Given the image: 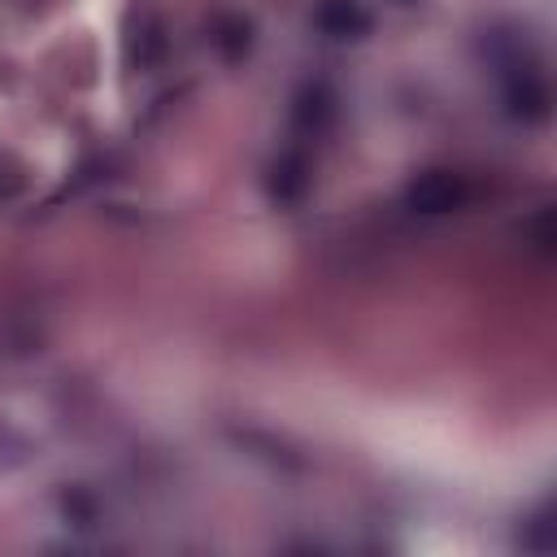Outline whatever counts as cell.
Masks as SVG:
<instances>
[{
  "label": "cell",
  "instance_id": "cell-4",
  "mask_svg": "<svg viewBox=\"0 0 557 557\" xmlns=\"http://www.w3.org/2000/svg\"><path fill=\"white\" fill-rule=\"evenodd\" d=\"M305 187H309V161H305L300 152L278 157L274 170H270V191H274L278 200H300Z\"/></svg>",
  "mask_w": 557,
  "mask_h": 557
},
{
  "label": "cell",
  "instance_id": "cell-6",
  "mask_svg": "<svg viewBox=\"0 0 557 557\" xmlns=\"http://www.w3.org/2000/svg\"><path fill=\"white\" fill-rule=\"evenodd\" d=\"M218 48L226 52V57H239V52H248V44H252V30H248V22H239V17H226L222 26H218Z\"/></svg>",
  "mask_w": 557,
  "mask_h": 557
},
{
  "label": "cell",
  "instance_id": "cell-5",
  "mask_svg": "<svg viewBox=\"0 0 557 557\" xmlns=\"http://www.w3.org/2000/svg\"><path fill=\"white\" fill-rule=\"evenodd\" d=\"M331 109H335V96H331L322 83H318V87H305V91H300V100H296V122H300L305 131H309V126H313V131H322V126H326V117H331Z\"/></svg>",
  "mask_w": 557,
  "mask_h": 557
},
{
  "label": "cell",
  "instance_id": "cell-3",
  "mask_svg": "<svg viewBox=\"0 0 557 557\" xmlns=\"http://www.w3.org/2000/svg\"><path fill=\"white\" fill-rule=\"evenodd\" d=\"M313 17L335 39H361L374 26V17H370V9L361 0H318V13Z\"/></svg>",
  "mask_w": 557,
  "mask_h": 557
},
{
  "label": "cell",
  "instance_id": "cell-1",
  "mask_svg": "<svg viewBox=\"0 0 557 557\" xmlns=\"http://www.w3.org/2000/svg\"><path fill=\"white\" fill-rule=\"evenodd\" d=\"M466 196H470V187H466V178H461V174L426 170V174H418V178L409 183L405 205H409L413 213L435 218V213H453V209H461V205H466Z\"/></svg>",
  "mask_w": 557,
  "mask_h": 557
},
{
  "label": "cell",
  "instance_id": "cell-2",
  "mask_svg": "<svg viewBox=\"0 0 557 557\" xmlns=\"http://www.w3.org/2000/svg\"><path fill=\"white\" fill-rule=\"evenodd\" d=\"M505 104L522 122L548 117V87H544V78L535 70H527V65H513V74L505 78Z\"/></svg>",
  "mask_w": 557,
  "mask_h": 557
}]
</instances>
